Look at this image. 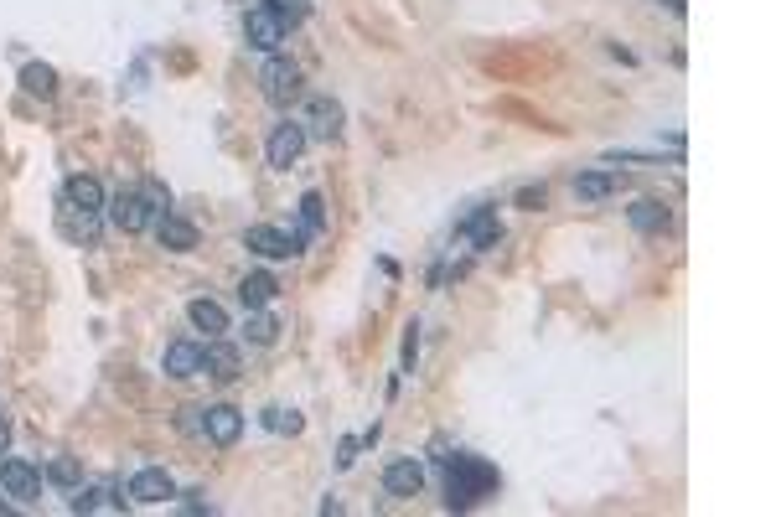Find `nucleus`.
<instances>
[{"instance_id":"obj_22","label":"nucleus","mask_w":776,"mask_h":517,"mask_svg":"<svg viewBox=\"0 0 776 517\" xmlns=\"http://www.w3.org/2000/svg\"><path fill=\"white\" fill-rule=\"evenodd\" d=\"M21 88H26V94H37V99H52L57 94V68L52 63H26L21 68Z\"/></svg>"},{"instance_id":"obj_23","label":"nucleus","mask_w":776,"mask_h":517,"mask_svg":"<svg viewBox=\"0 0 776 517\" xmlns=\"http://www.w3.org/2000/svg\"><path fill=\"white\" fill-rule=\"evenodd\" d=\"M42 476H47L52 486H63V492H78V481H83V466L73 461V455H52Z\"/></svg>"},{"instance_id":"obj_15","label":"nucleus","mask_w":776,"mask_h":517,"mask_svg":"<svg viewBox=\"0 0 776 517\" xmlns=\"http://www.w3.org/2000/svg\"><path fill=\"white\" fill-rule=\"evenodd\" d=\"M63 202H68V207H83V212H104L109 197H104V187H99L94 176H83V171H78V176L63 181Z\"/></svg>"},{"instance_id":"obj_20","label":"nucleus","mask_w":776,"mask_h":517,"mask_svg":"<svg viewBox=\"0 0 776 517\" xmlns=\"http://www.w3.org/2000/svg\"><path fill=\"white\" fill-rule=\"evenodd\" d=\"M94 218H99V212H83V207H68V202L57 207V228H63L73 243H88V238L99 233V223H94Z\"/></svg>"},{"instance_id":"obj_25","label":"nucleus","mask_w":776,"mask_h":517,"mask_svg":"<svg viewBox=\"0 0 776 517\" xmlns=\"http://www.w3.org/2000/svg\"><path fill=\"white\" fill-rule=\"evenodd\" d=\"M301 233H306V238L326 233V202H321V192H306V197H301Z\"/></svg>"},{"instance_id":"obj_8","label":"nucleus","mask_w":776,"mask_h":517,"mask_svg":"<svg viewBox=\"0 0 776 517\" xmlns=\"http://www.w3.org/2000/svg\"><path fill=\"white\" fill-rule=\"evenodd\" d=\"M420 486H425V466L414 461V455H399V461L383 466V492L388 497H420Z\"/></svg>"},{"instance_id":"obj_28","label":"nucleus","mask_w":776,"mask_h":517,"mask_svg":"<svg viewBox=\"0 0 776 517\" xmlns=\"http://www.w3.org/2000/svg\"><path fill=\"white\" fill-rule=\"evenodd\" d=\"M518 207L539 212V207H544V187H523V192H518Z\"/></svg>"},{"instance_id":"obj_11","label":"nucleus","mask_w":776,"mask_h":517,"mask_svg":"<svg viewBox=\"0 0 776 517\" xmlns=\"http://www.w3.org/2000/svg\"><path fill=\"white\" fill-rule=\"evenodd\" d=\"M456 238L466 243V249H492V243L502 238V223H497V207H476L471 218L456 228Z\"/></svg>"},{"instance_id":"obj_13","label":"nucleus","mask_w":776,"mask_h":517,"mask_svg":"<svg viewBox=\"0 0 776 517\" xmlns=\"http://www.w3.org/2000/svg\"><path fill=\"white\" fill-rule=\"evenodd\" d=\"M202 373L218 378V383H233L238 378V347L223 342V337H213V342L202 347Z\"/></svg>"},{"instance_id":"obj_5","label":"nucleus","mask_w":776,"mask_h":517,"mask_svg":"<svg viewBox=\"0 0 776 517\" xmlns=\"http://www.w3.org/2000/svg\"><path fill=\"white\" fill-rule=\"evenodd\" d=\"M0 492L16 497V502H37L42 497V471L16 461V455H6V461H0Z\"/></svg>"},{"instance_id":"obj_3","label":"nucleus","mask_w":776,"mask_h":517,"mask_svg":"<svg viewBox=\"0 0 776 517\" xmlns=\"http://www.w3.org/2000/svg\"><path fill=\"white\" fill-rule=\"evenodd\" d=\"M259 94L270 99V104H295L301 99V68L290 63V57H270V63L259 68Z\"/></svg>"},{"instance_id":"obj_4","label":"nucleus","mask_w":776,"mask_h":517,"mask_svg":"<svg viewBox=\"0 0 776 517\" xmlns=\"http://www.w3.org/2000/svg\"><path fill=\"white\" fill-rule=\"evenodd\" d=\"M244 42H249L254 52H264V57H275L280 42H285V16L270 11V6H254V11L244 16Z\"/></svg>"},{"instance_id":"obj_24","label":"nucleus","mask_w":776,"mask_h":517,"mask_svg":"<svg viewBox=\"0 0 776 517\" xmlns=\"http://www.w3.org/2000/svg\"><path fill=\"white\" fill-rule=\"evenodd\" d=\"M244 337H249L254 347H270V342L280 337V321L259 306V311H249V321H244Z\"/></svg>"},{"instance_id":"obj_18","label":"nucleus","mask_w":776,"mask_h":517,"mask_svg":"<svg viewBox=\"0 0 776 517\" xmlns=\"http://www.w3.org/2000/svg\"><path fill=\"white\" fill-rule=\"evenodd\" d=\"M187 321L197 331H207V337H223V331H228V311L218 306V300H207V295H197L192 306H187Z\"/></svg>"},{"instance_id":"obj_19","label":"nucleus","mask_w":776,"mask_h":517,"mask_svg":"<svg viewBox=\"0 0 776 517\" xmlns=\"http://www.w3.org/2000/svg\"><path fill=\"white\" fill-rule=\"evenodd\" d=\"M275 295H280V280L275 275H244V280H238V300H244V311L270 306Z\"/></svg>"},{"instance_id":"obj_16","label":"nucleus","mask_w":776,"mask_h":517,"mask_svg":"<svg viewBox=\"0 0 776 517\" xmlns=\"http://www.w3.org/2000/svg\"><path fill=\"white\" fill-rule=\"evenodd\" d=\"M621 192V171H580L575 176V197L580 202H606Z\"/></svg>"},{"instance_id":"obj_1","label":"nucleus","mask_w":776,"mask_h":517,"mask_svg":"<svg viewBox=\"0 0 776 517\" xmlns=\"http://www.w3.org/2000/svg\"><path fill=\"white\" fill-rule=\"evenodd\" d=\"M440 466H445V502L451 507H471L476 497H487L492 486H497V466H487L482 455H440Z\"/></svg>"},{"instance_id":"obj_12","label":"nucleus","mask_w":776,"mask_h":517,"mask_svg":"<svg viewBox=\"0 0 776 517\" xmlns=\"http://www.w3.org/2000/svg\"><path fill=\"white\" fill-rule=\"evenodd\" d=\"M301 130L306 135H316V140H332L337 130H342V104H332V99H306V119H301Z\"/></svg>"},{"instance_id":"obj_6","label":"nucleus","mask_w":776,"mask_h":517,"mask_svg":"<svg viewBox=\"0 0 776 517\" xmlns=\"http://www.w3.org/2000/svg\"><path fill=\"white\" fill-rule=\"evenodd\" d=\"M125 497H135L140 507H161V502H171V497H176V481H171V471H161V466H145V471H135V476H130Z\"/></svg>"},{"instance_id":"obj_2","label":"nucleus","mask_w":776,"mask_h":517,"mask_svg":"<svg viewBox=\"0 0 776 517\" xmlns=\"http://www.w3.org/2000/svg\"><path fill=\"white\" fill-rule=\"evenodd\" d=\"M244 249H254L259 259H295V254H306V233H285L275 223H254L244 233Z\"/></svg>"},{"instance_id":"obj_17","label":"nucleus","mask_w":776,"mask_h":517,"mask_svg":"<svg viewBox=\"0 0 776 517\" xmlns=\"http://www.w3.org/2000/svg\"><path fill=\"white\" fill-rule=\"evenodd\" d=\"M161 368H166V378H197L202 373V347L197 342H171Z\"/></svg>"},{"instance_id":"obj_9","label":"nucleus","mask_w":776,"mask_h":517,"mask_svg":"<svg viewBox=\"0 0 776 517\" xmlns=\"http://www.w3.org/2000/svg\"><path fill=\"white\" fill-rule=\"evenodd\" d=\"M104 207H109V223H114L119 233H140V228H151V218H156V212L145 207L140 192H119V197L104 202Z\"/></svg>"},{"instance_id":"obj_31","label":"nucleus","mask_w":776,"mask_h":517,"mask_svg":"<svg viewBox=\"0 0 776 517\" xmlns=\"http://www.w3.org/2000/svg\"><path fill=\"white\" fill-rule=\"evenodd\" d=\"M6 445H11V424L0 419V455H6Z\"/></svg>"},{"instance_id":"obj_10","label":"nucleus","mask_w":776,"mask_h":517,"mask_svg":"<svg viewBox=\"0 0 776 517\" xmlns=\"http://www.w3.org/2000/svg\"><path fill=\"white\" fill-rule=\"evenodd\" d=\"M301 150H306V130L301 125H275L270 145H264V156H270L275 171H290L295 161H301Z\"/></svg>"},{"instance_id":"obj_14","label":"nucleus","mask_w":776,"mask_h":517,"mask_svg":"<svg viewBox=\"0 0 776 517\" xmlns=\"http://www.w3.org/2000/svg\"><path fill=\"white\" fill-rule=\"evenodd\" d=\"M156 238H161V249H171V254H192L197 249V228L187 218H176V212H161V218H156Z\"/></svg>"},{"instance_id":"obj_21","label":"nucleus","mask_w":776,"mask_h":517,"mask_svg":"<svg viewBox=\"0 0 776 517\" xmlns=\"http://www.w3.org/2000/svg\"><path fill=\"white\" fill-rule=\"evenodd\" d=\"M626 218H632V228H637V233H663L673 212H668V207H663L658 197H642V202H637L632 212H626Z\"/></svg>"},{"instance_id":"obj_27","label":"nucleus","mask_w":776,"mask_h":517,"mask_svg":"<svg viewBox=\"0 0 776 517\" xmlns=\"http://www.w3.org/2000/svg\"><path fill=\"white\" fill-rule=\"evenodd\" d=\"M140 197H145V207H151L156 212V218H161V212H171V192L161 187V181H140V187H135Z\"/></svg>"},{"instance_id":"obj_7","label":"nucleus","mask_w":776,"mask_h":517,"mask_svg":"<svg viewBox=\"0 0 776 517\" xmlns=\"http://www.w3.org/2000/svg\"><path fill=\"white\" fill-rule=\"evenodd\" d=\"M238 435H244V414H238L233 404H213V409H202V440H213V445H238Z\"/></svg>"},{"instance_id":"obj_30","label":"nucleus","mask_w":776,"mask_h":517,"mask_svg":"<svg viewBox=\"0 0 776 517\" xmlns=\"http://www.w3.org/2000/svg\"><path fill=\"white\" fill-rule=\"evenodd\" d=\"M182 430L187 435H202V409H182Z\"/></svg>"},{"instance_id":"obj_29","label":"nucleus","mask_w":776,"mask_h":517,"mask_svg":"<svg viewBox=\"0 0 776 517\" xmlns=\"http://www.w3.org/2000/svg\"><path fill=\"white\" fill-rule=\"evenodd\" d=\"M357 445H363V440H342V450H337V466H342V471L357 461Z\"/></svg>"},{"instance_id":"obj_26","label":"nucleus","mask_w":776,"mask_h":517,"mask_svg":"<svg viewBox=\"0 0 776 517\" xmlns=\"http://www.w3.org/2000/svg\"><path fill=\"white\" fill-rule=\"evenodd\" d=\"M264 424H270L275 435H301V414L295 409H264Z\"/></svg>"}]
</instances>
